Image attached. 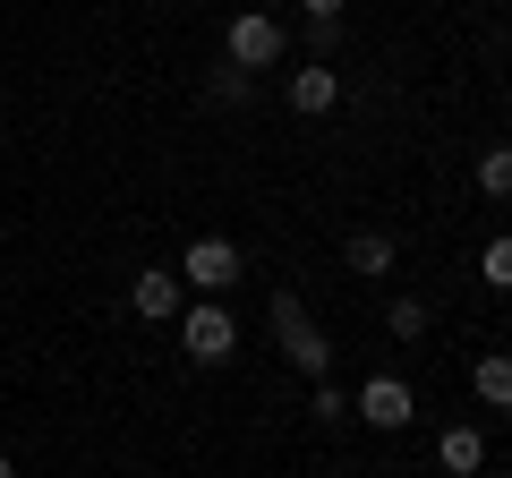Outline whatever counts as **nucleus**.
I'll use <instances>...</instances> for the list:
<instances>
[{"label": "nucleus", "mask_w": 512, "mask_h": 478, "mask_svg": "<svg viewBox=\"0 0 512 478\" xmlns=\"http://www.w3.org/2000/svg\"><path fill=\"white\" fill-rule=\"evenodd\" d=\"M282 52H291V35H282L274 9H239L231 35H222V60L231 69H282Z\"/></svg>", "instance_id": "f257e3e1"}, {"label": "nucleus", "mask_w": 512, "mask_h": 478, "mask_svg": "<svg viewBox=\"0 0 512 478\" xmlns=\"http://www.w3.org/2000/svg\"><path fill=\"white\" fill-rule=\"evenodd\" d=\"M274 333H282V359H291L299 376H333V342H325V333H316V316L299 308L291 291L274 299Z\"/></svg>", "instance_id": "f03ea898"}, {"label": "nucleus", "mask_w": 512, "mask_h": 478, "mask_svg": "<svg viewBox=\"0 0 512 478\" xmlns=\"http://www.w3.org/2000/svg\"><path fill=\"white\" fill-rule=\"evenodd\" d=\"M180 342H188V359H205V368H222L239 350V325H231V308H214V299H197V308H180Z\"/></svg>", "instance_id": "7ed1b4c3"}, {"label": "nucleus", "mask_w": 512, "mask_h": 478, "mask_svg": "<svg viewBox=\"0 0 512 478\" xmlns=\"http://www.w3.org/2000/svg\"><path fill=\"white\" fill-rule=\"evenodd\" d=\"M350 410H359V419L376 427V436H402V427L419 419V393H410L402 376H367V385H359V402H350Z\"/></svg>", "instance_id": "20e7f679"}, {"label": "nucleus", "mask_w": 512, "mask_h": 478, "mask_svg": "<svg viewBox=\"0 0 512 478\" xmlns=\"http://www.w3.org/2000/svg\"><path fill=\"white\" fill-rule=\"evenodd\" d=\"M180 282H188V291H205V299H222V291L239 282V248H231V239H214V231H205V239H188Z\"/></svg>", "instance_id": "39448f33"}, {"label": "nucleus", "mask_w": 512, "mask_h": 478, "mask_svg": "<svg viewBox=\"0 0 512 478\" xmlns=\"http://www.w3.org/2000/svg\"><path fill=\"white\" fill-rule=\"evenodd\" d=\"M128 308L146 316V325H180L188 282H180V274H137V282H128Z\"/></svg>", "instance_id": "423d86ee"}, {"label": "nucleus", "mask_w": 512, "mask_h": 478, "mask_svg": "<svg viewBox=\"0 0 512 478\" xmlns=\"http://www.w3.org/2000/svg\"><path fill=\"white\" fill-rule=\"evenodd\" d=\"M333 103H342V77L333 69H291V111L299 120H325Z\"/></svg>", "instance_id": "0eeeda50"}, {"label": "nucleus", "mask_w": 512, "mask_h": 478, "mask_svg": "<svg viewBox=\"0 0 512 478\" xmlns=\"http://www.w3.org/2000/svg\"><path fill=\"white\" fill-rule=\"evenodd\" d=\"M436 461H444L453 478H478V470H487V436H478V427H444V436H436Z\"/></svg>", "instance_id": "6e6552de"}, {"label": "nucleus", "mask_w": 512, "mask_h": 478, "mask_svg": "<svg viewBox=\"0 0 512 478\" xmlns=\"http://www.w3.org/2000/svg\"><path fill=\"white\" fill-rule=\"evenodd\" d=\"M470 393L487 410H512V350H487V359H478L470 368Z\"/></svg>", "instance_id": "1a4fd4ad"}, {"label": "nucleus", "mask_w": 512, "mask_h": 478, "mask_svg": "<svg viewBox=\"0 0 512 478\" xmlns=\"http://www.w3.org/2000/svg\"><path fill=\"white\" fill-rule=\"evenodd\" d=\"M350 274H393V257H402V248H393V231H350Z\"/></svg>", "instance_id": "9d476101"}, {"label": "nucleus", "mask_w": 512, "mask_h": 478, "mask_svg": "<svg viewBox=\"0 0 512 478\" xmlns=\"http://www.w3.org/2000/svg\"><path fill=\"white\" fill-rule=\"evenodd\" d=\"M478 274H487V291H512V231H495L478 248Z\"/></svg>", "instance_id": "9b49d317"}, {"label": "nucleus", "mask_w": 512, "mask_h": 478, "mask_svg": "<svg viewBox=\"0 0 512 478\" xmlns=\"http://www.w3.org/2000/svg\"><path fill=\"white\" fill-rule=\"evenodd\" d=\"M384 333H393V342H419L427 333V299H393V308H384Z\"/></svg>", "instance_id": "f8f14e48"}, {"label": "nucleus", "mask_w": 512, "mask_h": 478, "mask_svg": "<svg viewBox=\"0 0 512 478\" xmlns=\"http://www.w3.org/2000/svg\"><path fill=\"white\" fill-rule=\"evenodd\" d=\"M478 188H487V197H512V146H487V154H478Z\"/></svg>", "instance_id": "ddd939ff"}, {"label": "nucleus", "mask_w": 512, "mask_h": 478, "mask_svg": "<svg viewBox=\"0 0 512 478\" xmlns=\"http://www.w3.org/2000/svg\"><path fill=\"white\" fill-rule=\"evenodd\" d=\"M308 410H316V419H325V427H342V419H350V393L333 385V376H316V393H308Z\"/></svg>", "instance_id": "4468645a"}, {"label": "nucleus", "mask_w": 512, "mask_h": 478, "mask_svg": "<svg viewBox=\"0 0 512 478\" xmlns=\"http://www.w3.org/2000/svg\"><path fill=\"white\" fill-rule=\"evenodd\" d=\"M214 103H248V69H231V60H222V69H214Z\"/></svg>", "instance_id": "2eb2a0df"}, {"label": "nucleus", "mask_w": 512, "mask_h": 478, "mask_svg": "<svg viewBox=\"0 0 512 478\" xmlns=\"http://www.w3.org/2000/svg\"><path fill=\"white\" fill-rule=\"evenodd\" d=\"M299 9H308V26H342V9H350V0H299Z\"/></svg>", "instance_id": "dca6fc26"}, {"label": "nucleus", "mask_w": 512, "mask_h": 478, "mask_svg": "<svg viewBox=\"0 0 512 478\" xmlns=\"http://www.w3.org/2000/svg\"><path fill=\"white\" fill-rule=\"evenodd\" d=\"M0 478H18V461H9V453H0Z\"/></svg>", "instance_id": "f3484780"}]
</instances>
